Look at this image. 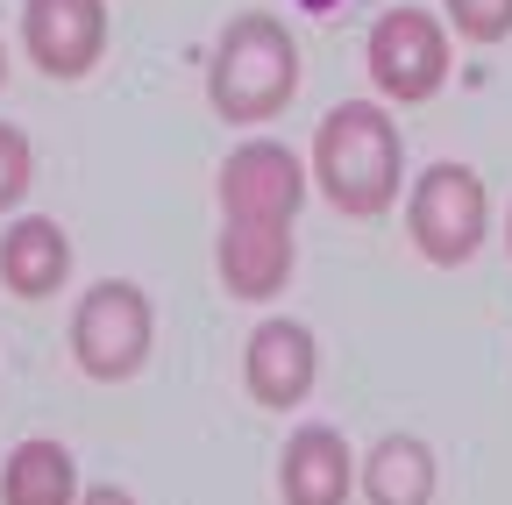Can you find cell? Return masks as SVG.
Wrapping results in <instances>:
<instances>
[{
  "label": "cell",
  "mask_w": 512,
  "mask_h": 505,
  "mask_svg": "<svg viewBox=\"0 0 512 505\" xmlns=\"http://www.w3.org/2000/svg\"><path fill=\"white\" fill-rule=\"evenodd\" d=\"M448 22L470 43H498V36H512V0H448Z\"/></svg>",
  "instance_id": "9a60e30c"
},
{
  "label": "cell",
  "mask_w": 512,
  "mask_h": 505,
  "mask_svg": "<svg viewBox=\"0 0 512 505\" xmlns=\"http://www.w3.org/2000/svg\"><path fill=\"white\" fill-rule=\"evenodd\" d=\"M299 8H313V15H335V8H342V0H299Z\"/></svg>",
  "instance_id": "e0dca14e"
},
{
  "label": "cell",
  "mask_w": 512,
  "mask_h": 505,
  "mask_svg": "<svg viewBox=\"0 0 512 505\" xmlns=\"http://www.w3.org/2000/svg\"><path fill=\"white\" fill-rule=\"evenodd\" d=\"M299 86V43L271 15H235L214 43L207 65V100L228 121H271Z\"/></svg>",
  "instance_id": "7a4b0ae2"
},
{
  "label": "cell",
  "mask_w": 512,
  "mask_h": 505,
  "mask_svg": "<svg viewBox=\"0 0 512 505\" xmlns=\"http://www.w3.org/2000/svg\"><path fill=\"white\" fill-rule=\"evenodd\" d=\"M79 505H136L121 484H100V491H79Z\"/></svg>",
  "instance_id": "2e32d148"
},
{
  "label": "cell",
  "mask_w": 512,
  "mask_h": 505,
  "mask_svg": "<svg viewBox=\"0 0 512 505\" xmlns=\"http://www.w3.org/2000/svg\"><path fill=\"white\" fill-rule=\"evenodd\" d=\"M363 491L370 505H427L434 498V456L413 434H384L370 463H363Z\"/></svg>",
  "instance_id": "4fadbf2b"
},
{
  "label": "cell",
  "mask_w": 512,
  "mask_h": 505,
  "mask_svg": "<svg viewBox=\"0 0 512 505\" xmlns=\"http://www.w3.org/2000/svg\"><path fill=\"white\" fill-rule=\"evenodd\" d=\"M313 178L342 214H356V221L384 214L392 193H399V129H392V114L370 107V100H342L313 129Z\"/></svg>",
  "instance_id": "6da1fadb"
},
{
  "label": "cell",
  "mask_w": 512,
  "mask_h": 505,
  "mask_svg": "<svg viewBox=\"0 0 512 505\" xmlns=\"http://www.w3.org/2000/svg\"><path fill=\"white\" fill-rule=\"evenodd\" d=\"M0 79H8V57H0Z\"/></svg>",
  "instance_id": "ac0fdd59"
},
{
  "label": "cell",
  "mask_w": 512,
  "mask_h": 505,
  "mask_svg": "<svg viewBox=\"0 0 512 505\" xmlns=\"http://www.w3.org/2000/svg\"><path fill=\"white\" fill-rule=\"evenodd\" d=\"M505 242H512V221H505Z\"/></svg>",
  "instance_id": "d6986e66"
},
{
  "label": "cell",
  "mask_w": 512,
  "mask_h": 505,
  "mask_svg": "<svg viewBox=\"0 0 512 505\" xmlns=\"http://www.w3.org/2000/svg\"><path fill=\"white\" fill-rule=\"evenodd\" d=\"M150 299H143V285H128V278H107V285H93L86 299H79V313H72V356H79V370L86 377H136L143 370V356H150Z\"/></svg>",
  "instance_id": "277c9868"
},
{
  "label": "cell",
  "mask_w": 512,
  "mask_h": 505,
  "mask_svg": "<svg viewBox=\"0 0 512 505\" xmlns=\"http://www.w3.org/2000/svg\"><path fill=\"white\" fill-rule=\"evenodd\" d=\"M406 228H413V242H420L427 264H470L477 249H484V228H491L484 178L470 164H427L413 178Z\"/></svg>",
  "instance_id": "3957f363"
},
{
  "label": "cell",
  "mask_w": 512,
  "mask_h": 505,
  "mask_svg": "<svg viewBox=\"0 0 512 505\" xmlns=\"http://www.w3.org/2000/svg\"><path fill=\"white\" fill-rule=\"evenodd\" d=\"M285 505H342L349 498V441L335 427H299L278 463Z\"/></svg>",
  "instance_id": "8fae6325"
},
{
  "label": "cell",
  "mask_w": 512,
  "mask_h": 505,
  "mask_svg": "<svg viewBox=\"0 0 512 505\" xmlns=\"http://www.w3.org/2000/svg\"><path fill=\"white\" fill-rule=\"evenodd\" d=\"M64 271H72V242H64L57 221L22 214L8 235H0V285L15 299H50L64 285Z\"/></svg>",
  "instance_id": "30bf717a"
},
{
  "label": "cell",
  "mask_w": 512,
  "mask_h": 505,
  "mask_svg": "<svg viewBox=\"0 0 512 505\" xmlns=\"http://www.w3.org/2000/svg\"><path fill=\"white\" fill-rule=\"evenodd\" d=\"M306 200V171L285 143H242L221 164V207L228 214H256V221H292Z\"/></svg>",
  "instance_id": "52a82bcc"
},
{
  "label": "cell",
  "mask_w": 512,
  "mask_h": 505,
  "mask_svg": "<svg viewBox=\"0 0 512 505\" xmlns=\"http://www.w3.org/2000/svg\"><path fill=\"white\" fill-rule=\"evenodd\" d=\"M370 79L392 100H427L448 79V29L427 8H392L370 29Z\"/></svg>",
  "instance_id": "5b68a950"
},
{
  "label": "cell",
  "mask_w": 512,
  "mask_h": 505,
  "mask_svg": "<svg viewBox=\"0 0 512 505\" xmlns=\"http://www.w3.org/2000/svg\"><path fill=\"white\" fill-rule=\"evenodd\" d=\"M313 370H320V349L299 321H264L242 349V385L256 406H299L313 392Z\"/></svg>",
  "instance_id": "9c48e42d"
},
{
  "label": "cell",
  "mask_w": 512,
  "mask_h": 505,
  "mask_svg": "<svg viewBox=\"0 0 512 505\" xmlns=\"http://www.w3.org/2000/svg\"><path fill=\"white\" fill-rule=\"evenodd\" d=\"M0 505H79V470L64 441H22L0 470Z\"/></svg>",
  "instance_id": "7c38bea8"
},
{
  "label": "cell",
  "mask_w": 512,
  "mask_h": 505,
  "mask_svg": "<svg viewBox=\"0 0 512 505\" xmlns=\"http://www.w3.org/2000/svg\"><path fill=\"white\" fill-rule=\"evenodd\" d=\"M221 285L235 299H271L292 278V221H256V214H228L221 242H214Z\"/></svg>",
  "instance_id": "ba28073f"
},
{
  "label": "cell",
  "mask_w": 512,
  "mask_h": 505,
  "mask_svg": "<svg viewBox=\"0 0 512 505\" xmlns=\"http://www.w3.org/2000/svg\"><path fill=\"white\" fill-rule=\"evenodd\" d=\"M29 178H36V164H29V136L15 129V121H0V214H8V207L29 193Z\"/></svg>",
  "instance_id": "5bb4252c"
},
{
  "label": "cell",
  "mask_w": 512,
  "mask_h": 505,
  "mask_svg": "<svg viewBox=\"0 0 512 505\" xmlns=\"http://www.w3.org/2000/svg\"><path fill=\"white\" fill-rule=\"evenodd\" d=\"M22 43L36 72L50 79H86L107 50V0H29L22 8Z\"/></svg>",
  "instance_id": "8992f818"
}]
</instances>
